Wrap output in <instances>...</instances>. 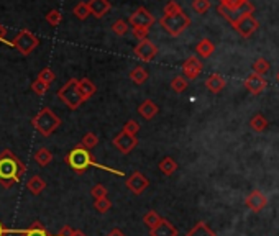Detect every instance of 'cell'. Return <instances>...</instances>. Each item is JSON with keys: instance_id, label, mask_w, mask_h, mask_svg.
<instances>
[{"instance_id": "6da1fadb", "label": "cell", "mask_w": 279, "mask_h": 236, "mask_svg": "<svg viewBox=\"0 0 279 236\" xmlns=\"http://www.w3.org/2000/svg\"><path fill=\"white\" fill-rule=\"evenodd\" d=\"M25 172V164L10 149H4L0 153V186L4 189H12L22 181Z\"/></svg>"}, {"instance_id": "7a4b0ae2", "label": "cell", "mask_w": 279, "mask_h": 236, "mask_svg": "<svg viewBox=\"0 0 279 236\" xmlns=\"http://www.w3.org/2000/svg\"><path fill=\"white\" fill-rule=\"evenodd\" d=\"M64 162L68 164V166H69L72 170H74L76 174H84L89 167L94 166V167H99V169H102V170H107V172H112V174H115V175L123 177V172H122V170H115V169H110V167H107V166H102V164H99V162L94 159V157H92L90 151L85 149L84 146H81V143H79L74 149H71L69 153L66 154Z\"/></svg>"}, {"instance_id": "3957f363", "label": "cell", "mask_w": 279, "mask_h": 236, "mask_svg": "<svg viewBox=\"0 0 279 236\" xmlns=\"http://www.w3.org/2000/svg\"><path fill=\"white\" fill-rule=\"evenodd\" d=\"M31 125L43 138H48L61 127V118H59L50 107H43L31 118Z\"/></svg>"}, {"instance_id": "277c9868", "label": "cell", "mask_w": 279, "mask_h": 236, "mask_svg": "<svg viewBox=\"0 0 279 236\" xmlns=\"http://www.w3.org/2000/svg\"><path fill=\"white\" fill-rule=\"evenodd\" d=\"M77 81L79 79H69L61 89L58 90V97L69 110H77L84 103L81 94L77 89Z\"/></svg>"}, {"instance_id": "5b68a950", "label": "cell", "mask_w": 279, "mask_h": 236, "mask_svg": "<svg viewBox=\"0 0 279 236\" xmlns=\"http://www.w3.org/2000/svg\"><path fill=\"white\" fill-rule=\"evenodd\" d=\"M159 25H161L171 36H179L191 26V18L185 15L184 12H179V13H174V15H164L159 20Z\"/></svg>"}, {"instance_id": "8992f818", "label": "cell", "mask_w": 279, "mask_h": 236, "mask_svg": "<svg viewBox=\"0 0 279 236\" xmlns=\"http://www.w3.org/2000/svg\"><path fill=\"white\" fill-rule=\"evenodd\" d=\"M39 39L30 30H20L15 39L12 41V48H15L22 56H28L36 49Z\"/></svg>"}, {"instance_id": "52a82bcc", "label": "cell", "mask_w": 279, "mask_h": 236, "mask_svg": "<svg viewBox=\"0 0 279 236\" xmlns=\"http://www.w3.org/2000/svg\"><path fill=\"white\" fill-rule=\"evenodd\" d=\"M131 28H151V25L155 23V17L150 10H146L145 7H138V9L128 17L127 22Z\"/></svg>"}, {"instance_id": "ba28073f", "label": "cell", "mask_w": 279, "mask_h": 236, "mask_svg": "<svg viewBox=\"0 0 279 236\" xmlns=\"http://www.w3.org/2000/svg\"><path fill=\"white\" fill-rule=\"evenodd\" d=\"M133 52H135V56L140 59V61L150 63V61H153V59L156 57V54H158V48H156L155 43L150 41V39L146 38V39H142V41H140V43L135 46Z\"/></svg>"}, {"instance_id": "9c48e42d", "label": "cell", "mask_w": 279, "mask_h": 236, "mask_svg": "<svg viewBox=\"0 0 279 236\" xmlns=\"http://www.w3.org/2000/svg\"><path fill=\"white\" fill-rule=\"evenodd\" d=\"M112 144L115 146V149L120 151L122 154H130L131 151L136 148L138 144V138L136 136H131L125 131H120L114 140H112Z\"/></svg>"}, {"instance_id": "30bf717a", "label": "cell", "mask_w": 279, "mask_h": 236, "mask_svg": "<svg viewBox=\"0 0 279 236\" xmlns=\"http://www.w3.org/2000/svg\"><path fill=\"white\" fill-rule=\"evenodd\" d=\"M125 186H127V189L130 190L131 194H135V195H142L146 189H148L150 186V181L146 179V177L142 174V172H133L131 175H128V179L127 182H125Z\"/></svg>"}, {"instance_id": "8fae6325", "label": "cell", "mask_w": 279, "mask_h": 236, "mask_svg": "<svg viewBox=\"0 0 279 236\" xmlns=\"http://www.w3.org/2000/svg\"><path fill=\"white\" fill-rule=\"evenodd\" d=\"M253 10H255V7L251 5L250 2H247L243 7H240V9H238V10H234V12L227 10V9H225V7H222V5L217 7V12L222 13V15H223L225 18H227L231 25H235V23L238 22V20L243 18L245 15H248V13H253Z\"/></svg>"}, {"instance_id": "7c38bea8", "label": "cell", "mask_w": 279, "mask_h": 236, "mask_svg": "<svg viewBox=\"0 0 279 236\" xmlns=\"http://www.w3.org/2000/svg\"><path fill=\"white\" fill-rule=\"evenodd\" d=\"M234 26H235L237 31L240 33L242 36L248 38V36H251V35H253V33L256 31V28H258V22L255 20L253 13H248V15H245L243 18L238 20V22H237Z\"/></svg>"}, {"instance_id": "4fadbf2b", "label": "cell", "mask_w": 279, "mask_h": 236, "mask_svg": "<svg viewBox=\"0 0 279 236\" xmlns=\"http://www.w3.org/2000/svg\"><path fill=\"white\" fill-rule=\"evenodd\" d=\"M182 72L184 77L189 79V81H194V79L199 77V74L202 72V63L197 56H191L184 61L182 64Z\"/></svg>"}, {"instance_id": "5bb4252c", "label": "cell", "mask_w": 279, "mask_h": 236, "mask_svg": "<svg viewBox=\"0 0 279 236\" xmlns=\"http://www.w3.org/2000/svg\"><path fill=\"white\" fill-rule=\"evenodd\" d=\"M245 203H247V207L250 210H253V212H261V210L266 207L268 199H266V195L261 192V190H253V192L247 197Z\"/></svg>"}, {"instance_id": "9a60e30c", "label": "cell", "mask_w": 279, "mask_h": 236, "mask_svg": "<svg viewBox=\"0 0 279 236\" xmlns=\"http://www.w3.org/2000/svg\"><path fill=\"white\" fill-rule=\"evenodd\" d=\"M245 87H247L251 94H261V92L268 87V82H266V79H264L263 76H258V74H251L247 77V81H245Z\"/></svg>"}, {"instance_id": "2e32d148", "label": "cell", "mask_w": 279, "mask_h": 236, "mask_svg": "<svg viewBox=\"0 0 279 236\" xmlns=\"http://www.w3.org/2000/svg\"><path fill=\"white\" fill-rule=\"evenodd\" d=\"M90 15H94L96 18H104L112 9V4L109 0H89L87 2Z\"/></svg>"}, {"instance_id": "e0dca14e", "label": "cell", "mask_w": 279, "mask_h": 236, "mask_svg": "<svg viewBox=\"0 0 279 236\" xmlns=\"http://www.w3.org/2000/svg\"><path fill=\"white\" fill-rule=\"evenodd\" d=\"M177 234H179L177 228L166 218H163L155 228L150 229V236H177Z\"/></svg>"}, {"instance_id": "ac0fdd59", "label": "cell", "mask_w": 279, "mask_h": 236, "mask_svg": "<svg viewBox=\"0 0 279 236\" xmlns=\"http://www.w3.org/2000/svg\"><path fill=\"white\" fill-rule=\"evenodd\" d=\"M17 233L18 236H58V234H51L48 229L43 226L41 221H33L30 226H26L25 229H20Z\"/></svg>"}, {"instance_id": "d6986e66", "label": "cell", "mask_w": 279, "mask_h": 236, "mask_svg": "<svg viewBox=\"0 0 279 236\" xmlns=\"http://www.w3.org/2000/svg\"><path fill=\"white\" fill-rule=\"evenodd\" d=\"M158 111H159L158 105L153 102L151 98H146L145 102L138 105V113L142 115L145 120H153V118L158 115Z\"/></svg>"}, {"instance_id": "ffe728a7", "label": "cell", "mask_w": 279, "mask_h": 236, "mask_svg": "<svg viewBox=\"0 0 279 236\" xmlns=\"http://www.w3.org/2000/svg\"><path fill=\"white\" fill-rule=\"evenodd\" d=\"M77 89H79V94H81L84 102L89 100L90 97H94V94L97 92L96 84L92 82L90 79H87V77H84V79H81V81H77Z\"/></svg>"}, {"instance_id": "44dd1931", "label": "cell", "mask_w": 279, "mask_h": 236, "mask_svg": "<svg viewBox=\"0 0 279 236\" xmlns=\"http://www.w3.org/2000/svg\"><path fill=\"white\" fill-rule=\"evenodd\" d=\"M225 79L220 76V74H210L207 77V81H205V87H207L212 94H218V92H222L225 89Z\"/></svg>"}, {"instance_id": "7402d4cb", "label": "cell", "mask_w": 279, "mask_h": 236, "mask_svg": "<svg viewBox=\"0 0 279 236\" xmlns=\"http://www.w3.org/2000/svg\"><path fill=\"white\" fill-rule=\"evenodd\" d=\"M214 51H215V44L212 43L210 39H207V38L201 39V41H199L197 46H196V52L201 57H204V59L210 57L212 54H214Z\"/></svg>"}, {"instance_id": "603a6c76", "label": "cell", "mask_w": 279, "mask_h": 236, "mask_svg": "<svg viewBox=\"0 0 279 236\" xmlns=\"http://www.w3.org/2000/svg\"><path fill=\"white\" fill-rule=\"evenodd\" d=\"M26 189H28L33 195H39L46 189V181L41 175H33L28 179V182H26Z\"/></svg>"}, {"instance_id": "cb8c5ba5", "label": "cell", "mask_w": 279, "mask_h": 236, "mask_svg": "<svg viewBox=\"0 0 279 236\" xmlns=\"http://www.w3.org/2000/svg\"><path fill=\"white\" fill-rule=\"evenodd\" d=\"M185 236H217V234H215V231H212L205 221H199L189 229Z\"/></svg>"}, {"instance_id": "d4e9b609", "label": "cell", "mask_w": 279, "mask_h": 236, "mask_svg": "<svg viewBox=\"0 0 279 236\" xmlns=\"http://www.w3.org/2000/svg\"><path fill=\"white\" fill-rule=\"evenodd\" d=\"M177 167H179L177 162L172 159V157H169V156L163 157V159L159 161V164H158V169L161 170L164 175H172L177 170Z\"/></svg>"}, {"instance_id": "484cf974", "label": "cell", "mask_w": 279, "mask_h": 236, "mask_svg": "<svg viewBox=\"0 0 279 236\" xmlns=\"http://www.w3.org/2000/svg\"><path fill=\"white\" fill-rule=\"evenodd\" d=\"M33 159H35V162L38 164V166H41V167H46L48 164L53 161V154H51V151L50 149H46V148H39L35 154H33Z\"/></svg>"}, {"instance_id": "4316f807", "label": "cell", "mask_w": 279, "mask_h": 236, "mask_svg": "<svg viewBox=\"0 0 279 236\" xmlns=\"http://www.w3.org/2000/svg\"><path fill=\"white\" fill-rule=\"evenodd\" d=\"M128 77L133 84L142 85V84H145L146 81H148V71H146L145 68H135V69L130 71Z\"/></svg>"}, {"instance_id": "83f0119b", "label": "cell", "mask_w": 279, "mask_h": 236, "mask_svg": "<svg viewBox=\"0 0 279 236\" xmlns=\"http://www.w3.org/2000/svg\"><path fill=\"white\" fill-rule=\"evenodd\" d=\"M161 220H163V216L158 212H155V210H150V212H146L143 216V223H145V226H148V229H153Z\"/></svg>"}, {"instance_id": "f1b7e54d", "label": "cell", "mask_w": 279, "mask_h": 236, "mask_svg": "<svg viewBox=\"0 0 279 236\" xmlns=\"http://www.w3.org/2000/svg\"><path fill=\"white\" fill-rule=\"evenodd\" d=\"M188 85H189L188 79L182 77V76H176V77L171 81V89L174 90L176 94H182V92H184L185 89H188Z\"/></svg>"}, {"instance_id": "f546056e", "label": "cell", "mask_w": 279, "mask_h": 236, "mask_svg": "<svg viewBox=\"0 0 279 236\" xmlns=\"http://www.w3.org/2000/svg\"><path fill=\"white\" fill-rule=\"evenodd\" d=\"M99 144V136L97 135H94L92 131H89V133H85L84 136H82V140H81V146H84L85 149H94L96 146Z\"/></svg>"}, {"instance_id": "4dcf8cb0", "label": "cell", "mask_w": 279, "mask_h": 236, "mask_svg": "<svg viewBox=\"0 0 279 236\" xmlns=\"http://www.w3.org/2000/svg\"><path fill=\"white\" fill-rule=\"evenodd\" d=\"M72 13H74V17L79 18V20H85L89 15H90V12H89V7H87V2H79L74 9H72Z\"/></svg>"}, {"instance_id": "1f68e13d", "label": "cell", "mask_w": 279, "mask_h": 236, "mask_svg": "<svg viewBox=\"0 0 279 236\" xmlns=\"http://www.w3.org/2000/svg\"><path fill=\"white\" fill-rule=\"evenodd\" d=\"M128 30H130V25L125 22V20H115L114 25H112V31H114L117 36L127 35Z\"/></svg>"}, {"instance_id": "d6a6232c", "label": "cell", "mask_w": 279, "mask_h": 236, "mask_svg": "<svg viewBox=\"0 0 279 236\" xmlns=\"http://www.w3.org/2000/svg\"><path fill=\"white\" fill-rule=\"evenodd\" d=\"M250 127L253 128L255 131H263L264 128L268 127V122H266V118H264L263 115H255L250 120Z\"/></svg>"}, {"instance_id": "836d02e7", "label": "cell", "mask_w": 279, "mask_h": 236, "mask_svg": "<svg viewBox=\"0 0 279 236\" xmlns=\"http://www.w3.org/2000/svg\"><path fill=\"white\" fill-rule=\"evenodd\" d=\"M94 208L99 213H107L112 208V202L109 200V197H102V199H97L94 202Z\"/></svg>"}, {"instance_id": "e575fe53", "label": "cell", "mask_w": 279, "mask_h": 236, "mask_svg": "<svg viewBox=\"0 0 279 236\" xmlns=\"http://www.w3.org/2000/svg\"><path fill=\"white\" fill-rule=\"evenodd\" d=\"M46 22H48L51 26H59L63 22V15L59 10H50L46 13Z\"/></svg>"}, {"instance_id": "d590c367", "label": "cell", "mask_w": 279, "mask_h": 236, "mask_svg": "<svg viewBox=\"0 0 279 236\" xmlns=\"http://www.w3.org/2000/svg\"><path fill=\"white\" fill-rule=\"evenodd\" d=\"M268 71H269V63L266 61V59L260 57L258 61H255V64H253V72H255V74L263 76V74H266Z\"/></svg>"}, {"instance_id": "8d00e7d4", "label": "cell", "mask_w": 279, "mask_h": 236, "mask_svg": "<svg viewBox=\"0 0 279 236\" xmlns=\"http://www.w3.org/2000/svg\"><path fill=\"white\" fill-rule=\"evenodd\" d=\"M209 9H210V0H194L192 2V10L199 13V15H204Z\"/></svg>"}, {"instance_id": "74e56055", "label": "cell", "mask_w": 279, "mask_h": 236, "mask_svg": "<svg viewBox=\"0 0 279 236\" xmlns=\"http://www.w3.org/2000/svg\"><path fill=\"white\" fill-rule=\"evenodd\" d=\"M31 90L35 92L36 95H44L46 92L50 90V84H46L43 81H39V79H36V81H33V84H31Z\"/></svg>"}, {"instance_id": "f35d334b", "label": "cell", "mask_w": 279, "mask_h": 236, "mask_svg": "<svg viewBox=\"0 0 279 236\" xmlns=\"http://www.w3.org/2000/svg\"><path fill=\"white\" fill-rule=\"evenodd\" d=\"M90 195L97 200V199H102V197H107L109 190L105 186H102V184H96V186L90 189Z\"/></svg>"}, {"instance_id": "ab89813d", "label": "cell", "mask_w": 279, "mask_h": 236, "mask_svg": "<svg viewBox=\"0 0 279 236\" xmlns=\"http://www.w3.org/2000/svg\"><path fill=\"white\" fill-rule=\"evenodd\" d=\"M38 79L39 81H43V82H46V84H51L53 81L56 79V74L53 72L50 68H44V69H41L39 71V74H38Z\"/></svg>"}, {"instance_id": "60d3db41", "label": "cell", "mask_w": 279, "mask_h": 236, "mask_svg": "<svg viewBox=\"0 0 279 236\" xmlns=\"http://www.w3.org/2000/svg\"><path fill=\"white\" fill-rule=\"evenodd\" d=\"M122 131H125V133H128V135H131V136H136V133L140 131V123L135 122V120H128L127 123L123 125Z\"/></svg>"}, {"instance_id": "b9f144b4", "label": "cell", "mask_w": 279, "mask_h": 236, "mask_svg": "<svg viewBox=\"0 0 279 236\" xmlns=\"http://www.w3.org/2000/svg\"><path fill=\"white\" fill-rule=\"evenodd\" d=\"M179 12H182V9L174 0H171V2L164 5V15H174V13H179Z\"/></svg>"}, {"instance_id": "7bdbcfd3", "label": "cell", "mask_w": 279, "mask_h": 236, "mask_svg": "<svg viewBox=\"0 0 279 236\" xmlns=\"http://www.w3.org/2000/svg\"><path fill=\"white\" fill-rule=\"evenodd\" d=\"M148 33H150V30L148 28H133V36L136 38V39H146L148 38Z\"/></svg>"}, {"instance_id": "ee69618b", "label": "cell", "mask_w": 279, "mask_h": 236, "mask_svg": "<svg viewBox=\"0 0 279 236\" xmlns=\"http://www.w3.org/2000/svg\"><path fill=\"white\" fill-rule=\"evenodd\" d=\"M5 33H7L5 26L0 25V43H4V44H9V46H12V41H9V39H5Z\"/></svg>"}, {"instance_id": "f6af8a7d", "label": "cell", "mask_w": 279, "mask_h": 236, "mask_svg": "<svg viewBox=\"0 0 279 236\" xmlns=\"http://www.w3.org/2000/svg\"><path fill=\"white\" fill-rule=\"evenodd\" d=\"M71 234H72V228L68 226V225H64L61 229H59V233H58V236H71Z\"/></svg>"}, {"instance_id": "bcb514c9", "label": "cell", "mask_w": 279, "mask_h": 236, "mask_svg": "<svg viewBox=\"0 0 279 236\" xmlns=\"http://www.w3.org/2000/svg\"><path fill=\"white\" fill-rule=\"evenodd\" d=\"M107 236H127L120 228H114V229H110V231L107 233Z\"/></svg>"}, {"instance_id": "7dc6e473", "label": "cell", "mask_w": 279, "mask_h": 236, "mask_svg": "<svg viewBox=\"0 0 279 236\" xmlns=\"http://www.w3.org/2000/svg\"><path fill=\"white\" fill-rule=\"evenodd\" d=\"M10 229L5 226V223H2V220H0V236H9Z\"/></svg>"}, {"instance_id": "c3c4849f", "label": "cell", "mask_w": 279, "mask_h": 236, "mask_svg": "<svg viewBox=\"0 0 279 236\" xmlns=\"http://www.w3.org/2000/svg\"><path fill=\"white\" fill-rule=\"evenodd\" d=\"M71 236H87L84 231H81V229H72V234Z\"/></svg>"}, {"instance_id": "681fc988", "label": "cell", "mask_w": 279, "mask_h": 236, "mask_svg": "<svg viewBox=\"0 0 279 236\" xmlns=\"http://www.w3.org/2000/svg\"><path fill=\"white\" fill-rule=\"evenodd\" d=\"M276 79H277V82H279V72H277V76H276Z\"/></svg>"}, {"instance_id": "f907efd6", "label": "cell", "mask_w": 279, "mask_h": 236, "mask_svg": "<svg viewBox=\"0 0 279 236\" xmlns=\"http://www.w3.org/2000/svg\"><path fill=\"white\" fill-rule=\"evenodd\" d=\"M220 2H223V0H220Z\"/></svg>"}]
</instances>
